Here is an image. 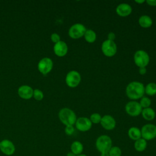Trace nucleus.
Wrapping results in <instances>:
<instances>
[{
    "label": "nucleus",
    "mask_w": 156,
    "mask_h": 156,
    "mask_svg": "<svg viewBox=\"0 0 156 156\" xmlns=\"http://www.w3.org/2000/svg\"><path fill=\"white\" fill-rule=\"evenodd\" d=\"M126 93L127 96L132 101L141 99L144 96V86L138 81L131 82L126 87Z\"/></svg>",
    "instance_id": "obj_1"
},
{
    "label": "nucleus",
    "mask_w": 156,
    "mask_h": 156,
    "mask_svg": "<svg viewBox=\"0 0 156 156\" xmlns=\"http://www.w3.org/2000/svg\"><path fill=\"white\" fill-rule=\"evenodd\" d=\"M58 118L60 121L65 126L75 124L77 116L75 112L67 107L62 108L58 112Z\"/></svg>",
    "instance_id": "obj_2"
},
{
    "label": "nucleus",
    "mask_w": 156,
    "mask_h": 156,
    "mask_svg": "<svg viewBox=\"0 0 156 156\" xmlns=\"http://www.w3.org/2000/svg\"><path fill=\"white\" fill-rule=\"evenodd\" d=\"M95 146L100 153L108 152L112 146V140L108 135H100L96 140Z\"/></svg>",
    "instance_id": "obj_3"
},
{
    "label": "nucleus",
    "mask_w": 156,
    "mask_h": 156,
    "mask_svg": "<svg viewBox=\"0 0 156 156\" xmlns=\"http://www.w3.org/2000/svg\"><path fill=\"white\" fill-rule=\"evenodd\" d=\"M133 60L138 67H146L149 63L150 57L148 53L145 51L138 50L134 54Z\"/></svg>",
    "instance_id": "obj_4"
},
{
    "label": "nucleus",
    "mask_w": 156,
    "mask_h": 156,
    "mask_svg": "<svg viewBox=\"0 0 156 156\" xmlns=\"http://www.w3.org/2000/svg\"><path fill=\"white\" fill-rule=\"evenodd\" d=\"M101 51L105 56L112 57L116 54L117 46L114 41H110L107 39L102 43Z\"/></svg>",
    "instance_id": "obj_5"
},
{
    "label": "nucleus",
    "mask_w": 156,
    "mask_h": 156,
    "mask_svg": "<svg viewBox=\"0 0 156 156\" xmlns=\"http://www.w3.org/2000/svg\"><path fill=\"white\" fill-rule=\"evenodd\" d=\"M87 29L81 23H75L73 24L68 30L69 36L73 39H79L83 37Z\"/></svg>",
    "instance_id": "obj_6"
},
{
    "label": "nucleus",
    "mask_w": 156,
    "mask_h": 156,
    "mask_svg": "<svg viewBox=\"0 0 156 156\" xmlns=\"http://www.w3.org/2000/svg\"><path fill=\"white\" fill-rule=\"evenodd\" d=\"M141 130V138L146 141H150L156 138V126L153 124L144 125Z\"/></svg>",
    "instance_id": "obj_7"
},
{
    "label": "nucleus",
    "mask_w": 156,
    "mask_h": 156,
    "mask_svg": "<svg viewBox=\"0 0 156 156\" xmlns=\"http://www.w3.org/2000/svg\"><path fill=\"white\" fill-rule=\"evenodd\" d=\"M81 81L80 74L75 70L69 71L65 77L66 84L70 88L77 87Z\"/></svg>",
    "instance_id": "obj_8"
},
{
    "label": "nucleus",
    "mask_w": 156,
    "mask_h": 156,
    "mask_svg": "<svg viewBox=\"0 0 156 156\" xmlns=\"http://www.w3.org/2000/svg\"><path fill=\"white\" fill-rule=\"evenodd\" d=\"M143 108L140 103L136 101L128 102L125 106L126 112L131 116H138L141 113Z\"/></svg>",
    "instance_id": "obj_9"
},
{
    "label": "nucleus",
    "mask_w": 156,
    "mask_h": 156,
    "mask_svg": "<svg viewBox=\"0 0 156 156\" xmlns=\"http://www.w3.org/2000/svg\"><path fill=\"white\" fill-rule=\"evenodd\" d=\"M53 68V62L49 57L41 58L38 63V69L43 75L48 74Z\"/></svg>",
    "instance_id": "obj_10"
},
{
    "label": "nucleus",
    "mask_w": 156,
    "mask_h": 156,
    "mask_svg": "<svg viewBox=\"0 0 156 156\" xmlns=\"http://www.w3.org/2000/svg\"><path fill=\"white\" fill-rule=\"evenodd\" d=\"M92 122L87 117H80L77 118L75 123L76 128L80 132H85L90 130L92 127Z\"/></svg>",
    "instance_id": "obj_11"
},
{
    "label": "nucleus",
    "mask_w": 156,
    "mask_h": 156,
    "mask_svg": "<svg viewBox=\"0 0 156 156\" xmlns=\"http://www.w3.org/2000/svg\"><path fill=\"white\" fill-rule=\"evenodd\" d=\"M100 124L104 129L107 130H112L116 127V120L112 116L105 115L102 116Z\"/></svg>",
    "instance_id": "obj_12"
},
{
    "label": "nucleus",
    "mask_w": 156,
    "mask_h": 156,
    "mask_svg": "<svg viewBox=\"0 0 156 156\" xmlns=\"http://www.w3.org/2000/svg\"><path fill=\"white\" fill-rule=\"evenodd\" d=\"M0 150L5 155H11L14 153L15 147L11 141L9 140H4L0 143Z\"/></svg>",
    "instance_id": "obj_13"
},
{
    "label": "nucleus",
    "mask_w": 156,
    "mask_h": 156,
    "mask_svg": "<svg viewBox=\"0 0 156 156\" xmlns=\"http://www.w3.org/2000/svg\"><path fill=\"white\" fill-rule=\"evenodd\" d=\"M132 12V7L127 3H121L116 8V13L118 16L121 17H126L129 16Z\"/></svg>",
    "instance_id": "obj_14"
},
{
    "label": "nucleus",
    "mask_w": 156,
    "mask_h": 156,
    "mask_svg": "<svg viewBox=\"0 0 156 156\" xmlns=\"http://www.w3.org/2000/svg\"><path fill=\"white\" fill-rule=\"evenodd\" d=\"M54 52L58 57H63L66 55L68 48L66 43L63 41H60L57 43H55L54 48Z\"/></svg>",
    "instance_id": "obj_15"
},
{
    "label": "nucleus",
    "mask_w": 156,
    "mask_h": 156,
    "mask_svg": "<svg viewBox=\"0 0 156 156\" xmlns=\"http://www.w3.org/2000/svg\"><path fill=\"white\" fill-rule=\"evenodd\" d=\"M34 90L29 85H22L18 89L19 96L24 99H29L33 97Z\"/></svg>",
    "instance_id": "obj_16"
},
{
    "label": "nucleus",
    "mask_w": 156,
    "mask_h": 156,
    "mask_svg": "<svg viewBox=\"0 0 156 156\" xmlns=\"http://www.w3.org/2000/svg\"><path fill=\"white\" fill-rule=\"evenodd\" d=\"M127 135L132 140L136 141L141 138V130L136 127H131L127 131Z\"/></svg>",
    "instance_id": "obj_17"
},
{
    "label": "nucleus",
    "mask_w": 156,
    "mask_h": 156,
    "mask_svg": "<svg viewBox=\"0 0 156 156\" xmlns=\"http://www.w3.org/2000/svg\"><path fill=\"white\" fill-rule=\"evenodd\" d=\"M71 152H73L74 155H78L82 154L83 151V145L79 141H73L70 146Z\"/></svg>",
    "instance_id": "obj_18"
},
{
    "label": "nucleus",
    "mask_w": 156,
    "mask_h": 156,
    "mask_svg": "<svg viewBox=\"0 0 156 156\" xmlns=\"http://www.w3.org/2000/svg\"><path fill=\"white\" fill-rule=\"evenodd\" d=\"M138 23L139 25L143 28H149L152 25L153 21L149 16L143 15L139 18Z\"/></svg>",
    "instance_id": "obj_19"
},
{
    "label": "nucleus",
    "mask_w": 156,
    "mask_h": 156,
    "mask_svg": "<svg viewBox=\"0 0 156 156\" xmlns=\"http://www.w3.org/2000/svg\"><path fill=\"white\" fill-rule=\"evenodd\" d=\"M141 114L142 117L146 121H152L155 117V112L151 107L143 108Z\"/></svg>",
    "instance_id": "obj_20"
},
{
    "label": "nucleus",
    "mask_w": 156,
    "mask_h": 156,
    "mask_svg": "<svg viewBox=\"0 0 156 156\" xmlns=\"http://www.w3.org/2000/svg\"><path fill=\"white\" fill-rule=\"evenodd\" d=\"M147 141L143 139V138H141L135 141L134 144H133L134 149L137 152H141L145 151L147 147Z\"/></svg>",
    "instance_id": "obj_21"
},
{
    "label": "nucleus",
    "mask_w": 156,
    "mask_h": 156,
    "mask_svg": "<svg viewBox=\"0 0 156 156\" xmlns=\"http://www.w3.org/2000/svg\"><path fill=\"white\" fill-rule=\"evenodd\" d=\"M83 37L85 41L89 43H93L96 40V34L92 29H87Z\"/></svg>",
    "instance_id": "obj_22"
},
{
    "label": "nucleus",
    "mask_w": 156,
    "mask_h": 156,
    "mask_svg": "<svg viewBox=\"0 0 156 156\" xmlns=\"http://www.w3.org/2000/svg\"><path fill=\"white\" fill-rule=\"evenodd\" d=\"M144 93L149 96H154L156 94V83L150 82L144 87Z\"/></svg>",
    "instance_id": "obj_23"
},
{
    "label": "nucleus",
    "mask_w": 156,
    "mask_h": 156,
    "mask_svg": "<svg viewBox=\"0 0 156 156\" xmlns=\"http://www.w3.org/2000/svg\"><path fill=\"white\" fill-rule=\"evenodd\" d=\"M109 156H121L122 151L121 148L118 146H112V147L108 151Z\"/></svg>",
    "instance_id": "obj_24"
},
{
    "label": "nucleus",
    "mask_w": 156,
    "mask_h": 156,
    "mask_svg": "<svg viewBox=\"0 0 156 156\" xmlns=\"http://www.w3.org/2000/svg\"><path fill=\"white\" fill-rule=\"evenodd\" d=\"M140 104L142 108H146L150 107L151 104V100L146 96H143L140 101Z\"/></svg>",
    "instance_id": "obj_25"
},
{
    "label": "nucleus",
    "mask_w": 156,
    "mask_h": 156,
    "mask_svg": "<svg viewBox=\"0 0 156 156\" xmlns=\"http://www.w3.org/2000/svg\"><path fill=\"white\" fill-rule=\"evenodd\" d=\"M102 116L98 113H92L90 116V120L92 122V124H99L101 122Z\"/></svg>",
    "instance_id": "obj_26"
},
{
    "label": "nucleus",
    "mask_w": 156,
    "mask_h": 156,
    "mask_svg": "<svg viewBox=\"0 0 156 156\" xmlns=\"http://www.w3.org/2000/svg\"><path fill=\"white\" fill-rule=\"evenodd\" d=\"M33 97L37 101H41L43 99L44 94L41 90L39 89H35L33 93Z\"/></svg>",
    "instance_id": "obj_27"
},
{
    "label": "nucleus",
    "mask_w": 156,
    "mask_h": 156,
    "mask_svg": "<svg viewBox=\"0 0 156 156\" xmlns=\"http://www.w3.org/2000/svg\"><path fill=\"white\" fill-rule=\"evenodd\" d=\"M65 132L67 135H72L74 132V127L72 125L66 126L65 128Z\"/></svg>",
    "instance_id": "obj_28"
},
{
    "label": "nucleus",
    "mask_w": 156,
    "mask_h": 156,
    "mask_svg": "<svg viewBox=\"0 0 156 156\" xmlns=\"http://www.w3.org/2000/svg\"><path fill=\"white\" fill-rule=\"evenodd\" d=\"M51 40L53 43H57L60 41V37L58 34L53 33L51 35Z\"/></svg>",
    "instance_id": "obj_29"
},
{
    "label": "nucleus",
    "mask_w": 156,
    "mask_h": 156,
    "mask_svg": "<svg viewBox=\"0 0 156 156\" xmlns=\"http://www.w3.org/2000/svg\"><path fill=\"white\" fill-rule=\"evenodd\" d=\"M116 38L115 34L113 32H110L107 35V40L110 41H114V40Z\"/></svg>",
    "instance_id": "obj_30"
},
{
    "label": "nucleus",
    "mask_w": 156,
    "mask_h": 156,
    "mask_svg": "<svg viewBox=\"0 0 156 156\" xmlns=\"http://www.w3.org/2000/svg\"><path fill=\"white\" fill-rule=\"evenodd\" d=\"M146 2L150 6L156 7V0H147Z\"/></svg>",
    "instance_id": "obj_31"
},
{
    "label": "nucleus",
    "mask_w": 156,
    "mask_h": 156,
    "mask_svg": "<svg viewBox=\"0 0 156 156\" xmlns=\"http://www.w3.org/2000/svg\"><path fill=\"white\" fill-rule=\"evenodd\" d=\"M138 72H139L140 74H141V75H144V74L146 73V72H147V69H146V67L139 68Z\"/></svg>",
    "instance_id": "obj_32"
},
{
    "label": "nucleus",
    "mask_w": 156,
    "mask_h": 156,
    "mask_svg": "<svg viewBox=\"0 0 156 156\" xmlns=\"http://www.w3.org/2000/svg\"><path fill=\"white\" fill-rule=\"evenodd\" d=\"M135 2H136V3H137V4H142L143 3H144V2H145V1L144 0H136V1H135Z\"/></svg>",
    "instance_id": "obj_33"
},
{
    "label": "nucleus",
    "mask_w": 156,
    "mask_h": 156,
    "mask_svg": "<svg viewBox=\"0 0 156 156\" xmlns=\"http://www.w3.org/2000/svg\"><path fill=\"white\" fill-rule=\"evenodd\" d=\"M100 156H109V154H108V152H105L101 153Z\"/></svg>",
    "instance_id": "obj_34"
},
{
    "label": "nucleus",
    "mask_w": 156,
    "mask_h": 156,
    "mask_svg": "<svg viewBox=\"0 0 156 156\" xmlns=\"http://www.w3.org/2000/svg\"><path fill=\"white\" fill-rule=\"evenodd\" d=\"M66 156H76V155H74L73 152H71L70 151V152H68V154H66Z\"/></svg>",
    "instance_id": "obj_35"
},
{
    "label": "nucleus",
    "mask_w": 156,
    "mask_h": 156,
    "mask_svg": "<svg viewBox=\"0 0 156 156\" xmlns=\"http://www.w3.org/2000/svg\"><path fill=\"white\" fill-rule=\"evenodd\" d=\"M76 156H88V155H87L86 154H81L78 155H76Z\"/></svg>",
    "instance_id": "obj_36"
},
{
    "label": "nucleus",
    "mask_w": 156,
    "mask_h": 156,
    "mask_svg": "<svg viewBox=\"0 0 156 156\" xmlns=\"http://www.w3.org/2000/svg\"><path fill=\"white\" fill-rule=\"evenodd\" d=\"M0 143H1V142H0Z\"/></svg>",
    "instance_id": "obj_37"
}]
</instances>
